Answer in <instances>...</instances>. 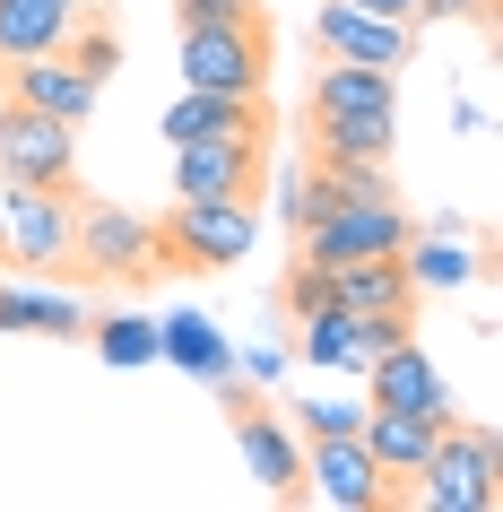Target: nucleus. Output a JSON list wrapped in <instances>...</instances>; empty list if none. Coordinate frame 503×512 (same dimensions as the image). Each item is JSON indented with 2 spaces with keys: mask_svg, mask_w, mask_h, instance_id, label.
I'll return each mask as SVG.
<instances>
[{
  "mask_svg": "<svg viewBox=\"0 0 503 512\" xmlns=\"http://www.w3.org/2000/svg\"><path fill=\"white\" fill-rule=\"evenodd\" d=\"M408 235H417V217L399 209V200H339L330 217H313V226L295 235V261L347 270V261H382V252H399Z\"/></svg>",
  "mask_w": 503,
  "mask_h": 512,
  "instance_id": "obj_6",
  "label": "nucleus"
},
{
  "mask_svg": "<svg viewBox=\"0 0 503 512\" xmlns=\"http://www.w3.org/2000/svg\"><path fill=\"white\" fill-rule=\"evenodd\" d=\"M183 87H209V96H269V70H278V44H269V18H191L183 27Z\"/></svg>",
  "mask_w": 503,
  "mask_h": 512,
  "instance_id": "obj_1",
  "label": "nucleus"
},
{
  "mask_svg": "<svg viewBox=\"0 0 503 512\" xmlns=\"http://www.w3.org/2000/svg\"><path fill=\"white\" fill-rule=\"evenodd\" d=\"M70 0H0V61H27V53H61L70 35Z\"/></svg>",
  "mask_w": 503,
  "mask_h": 512,
  "instance_id": "obj_22",
  "label": "nucleus"
},
{
  "mask_svg": "<svg viewBox=\"0 0 503 512\" xmlns=\"http://www.w3.org/2000/svg\"><path fill=\"white\" fill-rule=\"evenodd\" d=\"M304 495L330 512H382L399 504V486L373 469V452L356 434H304Z\"/></svg>",
  "mask_w": 503,
  "mask_h": 512,
  "instance_id": "obj_8",
  "label": "nucleus"
},
{
  "mask_svg": "<svg viewBox=\"0 0 503 512\" xmlns=\"http://www.w3.org/2000/svg\"><path fill=\"white\" fill-rule=\"evenodd\" d=\"M70 261H79L87 278H113V287H148V278H165L157 217L122 209V200H79V191H70Z\"/></svg>",
  "mask_w": 503,
  "mask_h": 512,
  "instance_id": "obj_2",
  "label": "nucleus"
},
{
  "mask_svg": "<svg viewBox=\"0 0 503 512\" xmlns=\"http://www.w3.org/2000/svg\"><path fill=\"white\" fill-rule=\"evenodd\" d=\"M295 356L321 374H365V322L347 304H313V313H295Z\"/></svg>",
  "mask_w": 503,
  "mask_h": 512,
  "instance_id": "obj_20",
  "label": "nucleus"
},
{
  "mask_svg": "<svg viewBox=\"0 0 503 512\" xmlns=\"http://www.w3.org/2000/svg\"><path fill=\"white\" fill-rule=\"evenodd\" d=\"M295 365V348H235V374L243 382H278Z\"/></svg>",
  "mask_w": 503,
  "mask_h": 512,
  "instance_id": "obj_28",
  "label": "nucleus"
},
{
  "mask_svg": "<svg viewBox=\"0 0 503 512\" xmlns=\"http://www.w3.org/2000/svg\"><path fill=\"white\" fill-rule=\"evenodd\" d=\"M157 365H183L191 382H226L235 374V339H226V330L209 322V313H165L157 322Z\"/></svg>",
  "mask_w": 503,
  "mask_h": 512,
  "instance_id": "obj_17",
  "label": "nucleus"
},
{
  "mask_svg": "<svg viewBox=\"0 0 503 512\" xmlns=\"http://www.w3.org/2000/svg\"><path fill=\"white\" fill-rule=\"evenodd\" d=\"M313 157H365V165H391V139L399 122L391 113H313Z\"/></svg>",
  "mask_w": 503,
  "mask_h": 512,
  "instance_id": "obj_21",
  "label": "nucleus"
},
{
  "mask_svg": "<svg viewBox=\"0 0 503 512\" xmlns=\"http://www.w3.org/2000/svg\"><path fill=\"white\" fill-rule=\"evenodd\" d=\"M217 400H226V426H235L243 478L261 486V495H278V504H295V495H304V434L261 400V382H243V374L217 382Z\"/></svg>",
  "mask_w": 503,
  "mask_h": 512,
  "instance_id": "obj_4",
  "label": "nucleus"
},
{
  "mask_svg": "<svg viewBox=\"0 0 503 512\" xmlns=\"http://www.w3.org/2000/svg\"><path fill=\"white\" fill-rule=\"evenodd\" d=\"M261 139H183L174 148V200H261Z\"/></svg>",
  "mask_w": 503,
  "mask_h": 512,
  "instance_id": "obj_10",
  "label": "nucleus"
},
{
  "mask_svg": "<svg viewBox=\"0 0 503 512\" xmlns=\"http://www.w3.org/2000/svg\"><path fill=\"white\" fill-rule=\"evenodd\" d=\"M417 18H469V27H486L495 0H417Z\"/></svg>",
  "mask_w": 503,
  "mask_h": 512,
  "instance_id": "obj_30",
  "label": "nucleus"
},
{
  "mask_svg": "<svg viewBox=\"0 0 503 512\" xmlns=\"http://www.w3.org/2000/svg\"><path fill=\"white\" fill-rule=\"evenodd\" d=\"M261 0H174V27H191V18H252Z\"/></svg>",
  "mask_w": 503,
  "mask_h": 512,
  "instance_id": "obj_29",
  "label": "nucleus"
},
{
  "mask_svg": "<svg viewBox=\"0 0 503 512\" xmlns=\"http://www.w3.org/2000/svg\"><path fill=\"white\" fill-rule=\"evenodd\" d=\"M70 191L0 183V270H70Z\"/></svg>",
  "mask_w": 503,
  "mask_h": 512,
  "instance_id": "obj_7",
  "label": "nucleus"
},
{
  "mask_svg": "<svg viewBox=\"0 0 503 512\" xmlns=\"http://www.w3.org/2000/svg\"><path fill=\"white\" fill-rule=\"evenodd\" d=\"M261 235L252 200H174L157 217V243H165V270H235Z\"/></svg>",
  "mask_w": 503,
  "mask_h": 512,
  "instance_id": "obj_5",
  "label": "nucleus"
},
{
  "mask_svg": "<svg viewBox=\"0 0 503 512\" xmlns=\"http://www.w3.org/2000/svg\"><path fill=\"white\" fill-rule=\"evenodd\" d=\"M0 183L70 191V183H79V131H70V122H53V113L9 105V113H0Z\"/></svg>",
  "mask_w": 503,
  "mask_h": 512,
  "instance_id": "obj_9",
  "label": "nucleus"
},
{
  "mask_svg": "<svg viewBox=\"0 0 503 512\" xmlns=\"http://www.w3.org/2000/svg\"><path fill=\"white\" fill-rule=\"evenodd\" d=\"M165 148H183V139H261L269 148V96H209V87H183L174 105L157 113Z\"/></svg>",
  "mask_w": 503,
  "mask_h": 512,
  "instance_id": "obj_13",
  "label": "nucleus"
},
{
  "mask_svg": "<svg viewBox=\"0 0 503 512\" xmlns=\"http://www.w3.org/2000/svg\"><path fill=\"white\" fill-rule=\"evenodd\" d=\"M399 270H408L417 296H443V287H469V278H477V252H469V243H451V235H408V243H399Z\"/></svg>",
  "mask_w": 503,
  "mask_h": 512,
  "instance_id": "obj_23",
  "label": "nucleus"
},
{
  "mask_svg": "<svg viewBox=\"0 0 503 512\" xmlns=\"http://www.w3.org/2000/svg\"><path fill=\"white\" fill-rule=\"evenodd\" d=\"M503 452H495V434L469 426V417H451L443 434H434V452L417 460V486H408V504L425 512H495L503 504Z\"/></svg>",
  "mask_w": 503,
  "mask_h": 512,
  "instance_id": "obj_3",
  "label": "nucleus"
},
{
  "mask_svg": "<svg viewBox=\"0 0 503 512\" xmlns=\"http://www.w3.org/2000/svg\"><path fill=\"white\" fill-rule=\"evenodd\" d=\"M365 382H373V408H417V417H434V426H451L460 408H451V382H443V365L417 348V339H399V348H382L365 365Z\"/></svg>",
  "mask_w": 503,
  "mask_h": 512,
  "instance_id": "obj_14",
  "label": "nucleus"
},
{
  "mask_svg": "<svg viewBox=\"0 0 503 512\" xmlns=\"http://www.w3.org/2000/svg\"><path fill=\"white\" fill-rule=\"evenodd\" d=\"M304 113H391L399 122V70H365V61H321Z\"/></svg>",
  "mask_w": 503,
  "mask_h": 512,
  "instance_id": "obj_18",
  "label": "nucleus"
},
{
  "mask_svg": "<svg viewBox=\"0 0 503 512\" xmlns=\"http://www.w3.org/2000/svg\"><path fill=\"white\" fill-rule=\"evenodd\" d=\"M61 53L79 61L87 79L105 87L113 70H122V27H113V18H96V27H87V18H70V35H61Z\"/></svg>",
  "mask_w": 503,
  "mask_h": 512,
  "instance_id": "obj_25",
  "label": "nucleus"
},
{
  "mask_svg": "<svg viewBox=\"0 0 503 512\" xmlns=\"http://www.w3.org/2000/svg\"><path fill=\"white\" fill-rule=\"evenodd\" d=\"M313 304H330V270L321 261H295L287 270V313H313Z\"/></svg>",
  "mask_w": 503,
  "mask_h": 512,
  "instance_id": "obj_27",
  "label": "nucleus"
},
{
  "mask_svg": "<svg viewBox=\"0 0 503 512\" xmlns=\"http://www.w3.org/2000/svg\"><path fill=\"white\" fill-rule=\"evenodd\" d=\"M356 426H365V400H304L295 434H356Z\"/></svg>",
  "mask_w": 503,
  "mask_h": 512,
  "instance_id": "obj_26",
  "label": "nucleus"
},
{
  "mask_svg": "<svg viewBox=\"0 0 503 512\" xmlns=\"http://www.w3.org/2000/svg\"><path fill=\"white\" fill-rule=\"evenodd\" d=\"M70 9H79V18H87V0H70Z\"/></svg>",
  "mask_w": 503,
  "mask_h": 512,
  "instance_id": "obj_32",
  "label": "nucleus"
},
{
  "mask_svg": "<svg viewBox=\"0 0 503 512\" xmlns=\"http://www.w3.org/2000/svg\"><path fill=\"white\" fill-rule=\"evenodd\" d=\"M356 9H373V18H408V27H417V0H356Z\"/></svg>",
  "mask_w": 503,
  "mask_h": 512,
  "instance_id": "obj_31",
  "label": "nucleus"
},
{
  "mask_svg": "<svg viewBox=\"0 0 503 512\" xmlns=\"http://www.w3.org/2000/svg\"><path fill=\"white\" fill-rule=\"evenodd\" d=\"M87 339H96V356H105V365H122V374L157 365V322H148V313H96V322H87Z\"/></svg>",
  "mask_w": 503,
  "mask_h": 512,
  "instance_id": "obj_24",
  "label": "nucleus"
},
{
  "mask_svg": "<svg viewBox=\"0 0 503 512\" xmlns=\"http://www.w3.org/2000/svg\"><path fill=\"white\" fill-rule=\"evenodd\" d=\"M313 44H321V61L399 70L408 44H417V27H408V18H373V9H356V0H321V9H313Z\"/></svg>",
  "mask_w": 503,
  "mask_h": 512,
  "instance_id": "obj_11",
  "label": "nucleus"
},
{
  "mask_svg": "<svg viewBox=\"0 0 503 512\" xmlns=\"http://www.w3.org/2000/svg\"><path fill=\"white\" fill-rule=\"evenodd\" d=\"M96 304L61 296V287H35V278H0V339H87Z\"/></svg>",
  "mask_w": 503,
  "mask_h": 512,
  "instance_id": "obj_15",
  "label": "nucleus"
},
{
  "mask_svg": "<svg viewBox=\"0 0 503 512\" xmlns=\"http://www.w3.org/2000/svg\"><path fill=\"white\" fill-rule=\"evenodd\" d=\"M434 434H443V426H434V417H417V408H373V400H365V426H356V443H365L373 469L399 486V478H417V460L434 452Z\"/></svg>",
  "mask_w": 503,
  "mask_h": 512,
  "instance_id": "obj_16",
  "label": "nucleus"
},
{
  "mask_svg": "<svg viewBox=\"0 0 503 512\" xmlns=\"http://www.w3.org/2000/svg\"><path fill=\"white\" fill-rule=\"evenodd\" d=\"M0 70H9V105L53 113V122H70V131L96 122V96H105V87L87 79L70 53H27V61H0Z\"/></svg>",
  "mask_w": 503,
  "mask_h": 512,
  "instance_id": "obj_12",
  "label": "nucleus"
},
{
  "mask_svg": "<svg viewBox=\"0 0 503 512\" xmlns=\"http://www.w3.org/2000/svg\"><path fill=\"white\" fill-rule=\"evenodd\" d=\"M330 304H347L356 322L365 313H417V287H408V270H399V252H382V261H347V270H330Z\"/></svg>",
  "mask_w": 503,
  "mask_h": 512,
  "instance_id": "obj_19",
  "label": "nucleus"
}]
</instances>
